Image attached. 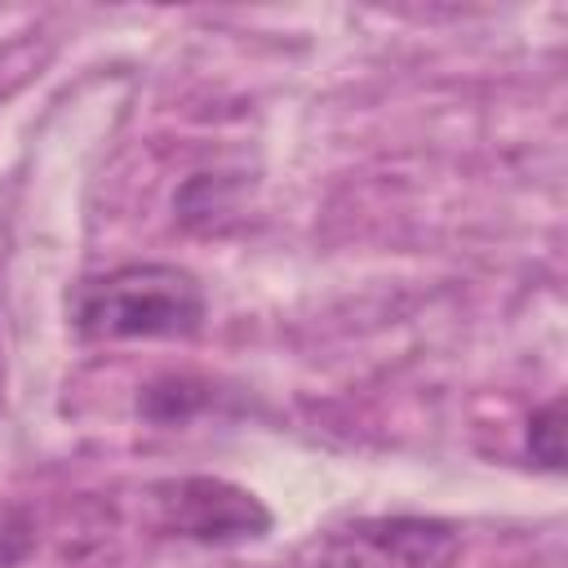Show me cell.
I'll return each instance as SVG.
<instances>
[{"label":"cell","instance_id":"cell-1","mask_svg":"<svg viewBox=\"0 0 568 568\" xmlns=\"http://www.w3.org/2000/svg\"><path fill=\"white\" fill-rule=\"evenodd\" d=\"M209 311L204 284L178 262H124L71 293V324L89 342L191 337Z\"/></svg>","mask_w":568,"mask_h":568},{"label":"cell","instance_id":"cell-2","mask_svg":"<svg viewBox=\"0 0 568 568\" xmlns=\"http://www.w3.org/2000/svg\"><path fill=\"white\" fill-rule=\"evenodd\" d=\"M462 532L435 515H364L324 532L311 568H448Z\"/></svg>","mask_w":568,"mask_h":568},{"label":"cell","instance_id":"cell-3","mask_svg":"<svg viewBox=\"0 0 568 568\" xmlns=\"http://www.w3.org/2000/svg\"><path fill=\"white\" fill-rule=\"evenodd\" d=\"M151 515L164 532L200 546H235L271 532L266 501L217 475H182L151 484Z\"/></svg>","mask_w":568,"mask_h":568},{"label":"cell","instance_id":"cell-4","mask_svg":"<svg viewBox=\"0 0 568 568\" xmlns=\"http://www.w3.org/2000/svg\"><path fill=\"white\" fill-rule=\"evenodd\" d=\"M200 404H209V386L186 377V373H164L155 382L142 386L138 395V413L146 422H160V426H173V422H186Z\"/></svg>","mask_w":568,"mask_h":568},{"label":"cell","instance_id":"cell-5","mask_svg":"<svg viewBox=\"0 0 568 568\" xmlns=\"http://www.w3.org/2000/svg\"><path fill=\"white\" fill-rule=\"evenodd\" d=\"M528 457L546 470H564V395L546 399L541 408H532L528 430H524Z\"/></svg>","mask_w":568,"mask_h":568},{"label":"cell","instance_id":"cell-6","mask_svg":"<svg viewBox=\"0 0 568 568\" xmlns=\"http://www.w3.org/2000/svg\"><path fill=\"white\" fill-rule=\"evenodd\" d=\"M36 546V519L22 501L0 497V568H18Z\"/></svg>","mask_w":568,"mask_h":568}]
</instances>
